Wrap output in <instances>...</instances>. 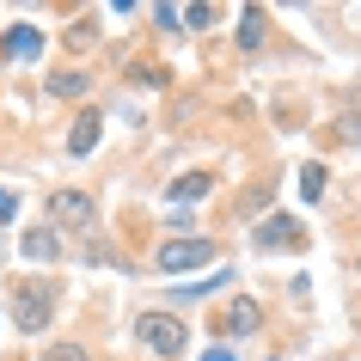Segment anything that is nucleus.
Instances as JSON below:
<instances>
[{"mask_svg": "<svg viewBox=\"0 0 361 361\" xmlns=\"http://www.w3.org/2000/svg\"><path fill=\"white\" fill-rule=\"evenodd\" d=\"M43 227H56L61 239H68V233L86 239V233L98 227V196L86 190V184H56V190L43 196Z\"/></svg>", "mask_w": 361, "mask_h": 361, "instance_id": "f03ea898", "label": "nucleus"}, {"mask_svg": "<svg viewBox=\"0 0 361 361\" xmlns=\"http://www.w3.org/2000/svg\"><path fill=\"white\" fill-rule=\"evenodd\" d=\"M0 319H6V312H0Z\"/></svg>", "mask_w": 361, "mask_h": 361, "instance_id": "4be33fe9", "label": "nucleus"}, {"mask_svg": "<svg viewBox=\"0 0 361 361\" xmlns=\"http://www.w3.org/2000/svg\"><path fill=\"white\" fill-rule=\"evenodd\" d=\"M19 56H43V31L37 25H13L0 37V61H19Z\"/></svg>", "mask_w": 361, "mask_h": 361, "instance_id": "f8f14e48", "label": "nucleus"}, {"mask_svg": "<svg viewBox=\"0 0 361 361\" xmlns=\"http://www.w3.org/2000/svg\"><path fill=\"white\" fill-rule=\"evenodd\" d=\"M19 214V190H0V221H13Z\"/></svg>", "mask_w": 361, "mask_h": 361, "instance_id": "a211bd4d", "label": "nucleus"}, {"mask_svg": "<svg viewBox=\"0 0 361 361\" xmlns=\"http://www.w3.org/2000/svg\"><path fill=\"white\" fill-rule=\"evenodd\" d=\"M324 141H337V147L361 141V104L349 92H337V129H324Z\"/></svg>", "mask_w": 361, "mask_h": 361, "instance_id": "9b49d317", "label": "nucleus"}, {"mask_svg": "<svg viewBox=\"0 0 361 361\" xmlns=\"http://www.w3.org/2000/svg\"><path fill=\"white\" fill-rule=\"evenodd\" d=\"M209 361H233V355H227V343H221V349H209Z\"/></svg>", "mask_w": 361, "mask_h": 361, "instance_id": "6ab92c4d", "label": "nucleus"}, {"mask_svg": "<svg viewBox=\"0 0 361 361\" xmlns=\"http://www.w3.org/2000/svg\"><path fill=\"white\" fill-rule=\"evenodd\" d=\"M300 196H306V202H324V166H319V159L300 166Z\"/></svg>", "mask_w": 361, "mask_h": 361, "instance_id": "f3484780", "label": "nucleus"}, {"mask_svg": "<svg viewBox=\"0 0 361 361\" xmlns=\"http://www.w3.org/2000/svg\"><path fill=\"white\" fill-rule=\"evenodd\" d=\"M56 300H61L56 276H19V282H13V312H6V319L19 324L25 337H37V331L56 324Z\"/></svg>", "mask_w": 361, "mask_h": 361, "instance_id": "f257e3e1", "label": "nucleus"}, {"mask_svg": "<svg viewBox=\"0 0 361 361\" xmlns=\"http://www.w3.org/2000/svg\"><path fill=\"white\" fill-rule=\"evenodd\" d=\"M269 361H282V355H269Z\"/></svg>", "mask_w": 361, "mask_h": 361, "instance_id": "aec40b11", "label": "nucleus"}, {"mask_svg": "<svg viewBox=\"0 0 361 361\" xmlns=\"http://www.w3.org/2000/svg\"><path fill=\"white\" fill-rule=\"evenodd\" d=\"M98 141H104V116H98V111H80L74 129H68V153H74V159H86Z\"/></svg>", "mask_w": 361, "mask_h": 361, "instance_id": "9d476101", "label": "nucleus"}, {"mask_svg": "<svg viewBox=\"0 0 361 361\" xmlns=\"http://www.w3.org/2000/svg\"><path fill=\"white\" fill-rule=\"evenodd\" d=\"M251 245L257 251H294V257H300V251L312 245V233H306L294 214H264V221L251 227Z\"/></svg>", "mask_w": 361, "mask_h": 361, "instance_id": "423d86ee", "label": "nucleus"}, {"mask_svg": "<svg viewBox=\"0 0 361 361\" xmlns=\"http://www.w3.org/2000/svg\"><path fill=\"white\" fill-rule=\"evenodd\" d=\"M37 361H98V355L86 349V343H49V349H43Z\"/></svg>", "mask_w": 361, "mask_h": 361, "instance_id": "dca6fc26", "label": "nucleus"}, {"mask_svg": "<svg viewBox=\"0 0 361 361\" xmlns=\"http://www.w3.org/2000/svg\"><path fill=\"white\" fill-rule=\"evenodd\" d=\"M355 269H361V257H355Z\"/></svg>", "mask_w": 361, "mask_h": 361, "instance_id": "412c9836", "label": "nucleus"}, {"mask_svg": "<svg viewBox=\"0 0 361 361\" xmlns=\"http://www.w3.org/2000/svg\"><path fill=\"white\" fill-rule=\"evenodd\" d=\"M214 184H221L214 171H184V178H171V184H166V196H171V209H190V202H202Z\"/></svg>", "mask_w": 361, "mask_h": 361, "instance_id": "1a4fd4ad", "label": "nucleus"}, {"mask_svg": "<svg viewBox=\"0 0 361 361\" xmlns=\"http://www.w3.org/2000/svg\"><path fill=\"white\" fill-rule=\"evenodd\" d=\"M264 324H269V312H264V300H257V294H233V300L214 306L209 331H214L221 343H239V337H257Z\"/></svg>", "mask_w": 361, "mask_h": 361, "instance_id": "39448f33", "label": "nucleus"}, {"mask_svg": "<svg viewBox=\"0 0 361 361\" xmlns=\"http://www.w3.org/2000/svg\"><path fill=\"white\" fill-rule=\"evenodd\" d=\"M19 251H25V264H61V257H68V239H61L56 227H25L19 233Z\"/></svg>", "mask_w": 361, "mask_h": 361, "instance_id": "6e6552de", "label": "nucleus"}, {"mask_svg": "<svg viewBox=\"0 0 361 361\" xmlns=\"http://www.w3.org/2000/svg\"><path fill=\"white\" fill-rule=\"evenodd\" d=\"M0 245H6V239H0Z\"/></svg>", "mask_w": 361, "mask_h": 361, "instance_id": "5701e85b", "label": "nucleus"}, {"mask_svg": "<svg viewBox=\"0 0 361 361\" xmlns=\"http://www.w3.org/2000/svg\"><path fill=\"white\" fill-rule=\"evenodd\" d=\"M214 19H221V6H209V0H190V6L178 13V31H214Z\"/></svg>", "mask_w": 361, "mask_h": 361, "instance_id": "4468645a", "label": "nucleus"}, {"mask_svg": "<svg viewBox=\"0 0 361 361\" xmlns=\"http://www.w3.org/2000/svg\"><path fill=\"white\" fill-rule=\"evenodd\" d=\"M135 343H141L147 355H159V361H184L190 324L178 319V312H166V306H147V312H135Z\"/></svg>", "mask_w": 361, "mask_h": 361, "instance_id": "7ed1b4c3", "label": "nucleus"}, {"mask_svg": "<svg viewBox=\"0 0 361 361\" xmlns=\"http://www.w3.org/2000/svg\"><path fill=\"white\" fill-rule=\"evenodd\" d=\"M214 257H221V239H209V233H196V239H159L153 245V269L159 276H196Z\"/></svg>", "mask_w": 361, "mask_h": 361, "instance_id": "20e7f679", "label": "nucleus"}, {"mask_svg": "<svg viewBox=\"0 0 361 361\" xmlns=\"http://www.w3.org/2000/svg\"><path fill=\"white\" fill-rule=\"evenodd\" d=\"M269 43V13L264 6H239V49H264Z\"/></svg>", "mask_w": 361, "mask_h": 361, "instance_id": "ddd939ff", "label": "nucleus"}, {"mask_svg": "<svg viewBox=\"0 0 361 361\" xmlns=\"http://www.w3.org/2000/svg\"><path fill=\"white\" fill-rule=\"evenodd\" d=\"M92 43H98V19L86 13V19H74V25H68V49L80 56V49H92Z\"/></svg>", "mask_w": 361, "mask_h": 361, "instance_id": "2eb2a0df", "label": "nucleus"}, {"mask_svg": "<svg viewBox=\"0 0 361 361\" xmlns=\"http://www.w3.org/2000/svg\"><path fill=\"white\" fill-rule=\"evenodd\" d=\"M43 92L61 98V104H74V98H92V74H86L80 61H61V68H49V74H43Z\"/></svg>", "mask_w": 361, "mask_h": 361, "instance_id": "0eeeda50", "label": "nucleus"}]
</instances>
